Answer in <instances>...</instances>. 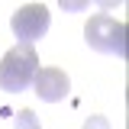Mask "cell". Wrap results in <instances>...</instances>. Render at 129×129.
Masks as SVG:
<instances>
[{"mask_svg": "<svg viewBox=\"0 0 129 129\" xmlns=\"http://www.w3.org/2000/svg\"><path fill=\"white\" fill-rule=\"evenodd\" d=\"M39 71V52L29 42H16L3 58H0V87L7 94H23L26 87H32Z\"/></svg>", "mask_w": 129, "mask_h": 129, "instance_id": "cell-1", "label": "cell"}, {"mask_svg": "<svg viewBox=\"0 0 129 129\" xmlns=\"http://www.w3.org/2000/svg\"><path fill=\"white\" fill-rule=\"evenodd\" d=\"M84 42L94 52L126 58V23H119L107 13H97L84 23Z\"/></svg>", "mask_w": 129, "mask_h": 129, "instance_id": "cell-2", "label": "cell"}, {"mask_svg": "<svg viewBox=\"0 0 129 129\" xmlns=\"http://www.w3.org/2000/svg\"><path fill=\"white\" fill-rule=\"evenodd\" d=\"M48 23H52V16H48V7L42 3H26V7H19L10 19V29L19 42H39L42 36L48 32Z\"/></svg>", "mask_w": 129, "mask_h": 129, "instance_id": "cell-3", "label": "cell"}, {"mask_svg": "<svg viewBox=\"0 0 129 129\" xmlns=\"http://www.w3.org/2000/svg\"><path fill=\"white\" fill-rule=\"evenodd\" d=\"M32 87H36V97H39V100L58 103V100H64L68 90H71V78L64 74L61 68H39Z\"/></svg>", "mask_w": 129, "mask_h": 129, "instance_id": "cell-4", "label": "cell"}, {"mask_svg": "<svg viewBox=\"0 0 129 129\" xmlns=\"http://www.w3.org/2000/svg\"><path fill=\"white\" fill-rule=\"evenodd\" d=\"M13 129H42V123H39V116L32 110H19L13 116Z\"/></svg>", "mask_w": 129, "mask_h": 129, "instance_id": "cell-5", "label": "cell"}, {"mask_svg": "<svg viewBox=\"0 0 129 129\" xmlns=\"http://www.w3.org/2000/svg\"><path fill=\"white\" fill-rule=\"evenodd\" d=\"M58 7H61L64 13H81V10L90 7V0H58Z\"/></svg>", "mask_w": 129, "mask_h": 129, "instance_id": "cell-6", "label": "cell"}, {"mask_svg": "<svg viewBox=\"0 0 129 129\" xmlns=\"http://www.w3.org/2000/svg\"><path fill=\"white\" fill-rule=\"evenodd\" d=\"M84 129H110V119H107L103 113H94V116L84 119Z\"/></svg>", "mask_w": 129, "mask_h": 129, "instance_id": "cell-7", "label": "cell"}, {"mask_svg": "<svg viewBox=\"0 0 129 129\" xmlns=\"http://www.w3.org/2000/svg\"><path fill=\"white\" fill-rule=\"evenodd\" d=\"M90 3H97V7H100V10L107 13V10H116V7H123L126 0H90Z\"/></svg>", "mask_w": 129, "mask_h": 129, "instance_id": "cell-8", "label": "cell"}]
</instances>
